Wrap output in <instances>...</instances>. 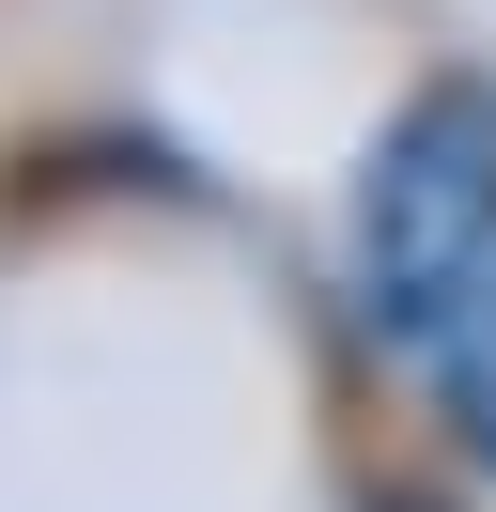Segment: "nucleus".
<instances>
[{
    "instance_id": "1",
    "label": "nucleus",
    "mask_w": 496,
    "mask_h": 512,
    "mask_svg": "<svg viewBox=\"0 0 496 512\" xmlns=\"http://www.w3.org/2000/svg\"><path fill=\"white\" fill-rule=\"evenodd\" d=\"M496 264V63L403 78V109L357 156V218H341V280L388 357H419V326Z\"/></svg>"
},
{
    "instance_id": "2",
    "label": "nucleus",
    "mask_w": 496,
    "mask_h": 512,
    "mask_svg": "<svg viewBox=\"0 0 496 512\" xmlns=\"http://www.w3.org/2000/svg\"><path fill=\"white\" fill-rule=\"evenodd\" d=\"M419 404H434V435H450V466L496 481V264L419 326Z\"/></svg>"
}]
</instances>
